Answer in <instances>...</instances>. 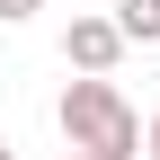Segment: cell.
<instances>
[{
	"mask_svg": "<svg viewBox=\"0 0 160 160\" xmlns=\"http://www.w3.org/2000/svg\"><path fill=\"white\" fill-rule=\"evenodd\" d=\"M62 142L89 151V160H133L142 151V116L125 107V89L116 80H62Z\"/></svg>",
	"mask_w": 160,
	"mask_h": 160,
	"instance_id": "obj_1",
	"label": "cell"
},
{
	"mask_svg": "<svg viewBox=\"0 0 160 160\" xmlns=\"http://www.w3.org/2000/svg\"><path fill=\"white\" fill-rule=\"evenodd\" d=\"M116 53H125L116 18H71V27H62V62H71L80 80H107V71H116Z\"/></svg>",
	"mask_w": 160,
	"mask_h": 160,
	"instance_id": "obj_2",
	"label": "cell"
},
{
	"mask_svg": "<svg viewBox=\"0 0 160 160\" xmlns=\"http://www.w3.org/2000/svg\"><path fill=\"white\" fill-rule=\"evenodd\" d=\"M116 36L125 45H160V0H116Z\"/></svg>",
	"mask_w": 160,
	"mask_h": 160,
	"instance_id": "obj_3",
	"label": "cell"
},
{
	"mask_svg": "<svg viewBox=\"0 0 160 160\" xmlns=\"http://www.w3.org/2000/svg\"><path fill=\"white\" fill-rule=\"evenodd\" d=\"M45 0H0V27H18V18H36Z\"/></svg>",
	"mask_w": 160,
	"mask_h": 160,
	"instance_id": "obj_4",
	"label": "cell"
},
{
	"mask_svg": "<svg viewBox=\"0 0 160 160\" xmlns=\"http://www.w3.org/2000/svg\"><path fill=\"white\" fill-rule=\"evenodd\" d=\"M142 151H151V160H160V116H151V125H142Z\"/></svg>",
	"mask_w": 160,
	"mask_h": 160,
	"instance_id": "obj_5",
	"label": "cell"
},
{
	"mask_svg": "<svg viewBox=\"0 0 160 160\" xmlns=\"http://www.w3.org/2000/svg\"><path fill=\"white\" fill-rule=\"evenodd\" d=\"M0 160H18V151H9V142H0Z\"/></svg>",
	"mask_w": 160,
	"mask_h": 160,
	"instance_id": "obj_6",
	"label": "cell"
},
{
	"mask_svg": "<svg viewBox=\"0 0 160 160\" xmlns=\"http://www.w3.org/2000/svg\"><path fill=\"white\" fill-rule=\"evenodd\" d=\"M62 160H89V151H62Z\"/></svg>",
	"mask_w": 160,
	"mask_h": 160,
	"instance_id": "obj_7",
	"label": "cell"
}]
</instances>
